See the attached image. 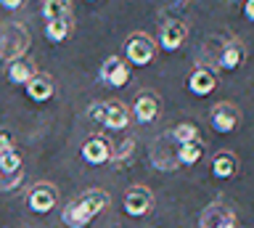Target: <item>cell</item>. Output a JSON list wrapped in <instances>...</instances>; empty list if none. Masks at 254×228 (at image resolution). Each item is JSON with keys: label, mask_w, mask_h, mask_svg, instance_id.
I'll use <instances>...</instances> for the list:
<instances>
[{"label": "cell", "mask_w": 254, "mask_h": 228, "mask_svg": "<svg viewBox=\"0 0 254 228\" xmlns=\"http://www.w3.org/2000/svg\"><path fill=\"white\" fill-rule=\"evenodd\" d=\"M109 194L103 188H90L82 196H77L74 202H69L61 212V220L69 228H85L87 223H93L103 210L109 207Z\"/></svg>", "instance_id": "1"}, {"label": "cell", "mask_w": 254, "mask_h": 228, "mask_svg": "<svg viewBox=\"0 0 254 228\" xmlns=\"http://www.w3.org/2000/svg\"><path fill=\"white\" fill-rule=\"evenodd\" d=\"M125 51H127V61L135 67H146L154 61V53H156V43L151 40L146 32H132L130 37L125 40Z\"/></svg>", "instance_id": "2"}, {"label": "cell", "mask_w": 254, "mask_h": 228, "mask_svg": "<svg viewBox=\"0 0 254 228\" xmlns=\"http://www.w3.org/2000/svg\"><path fill=\"white\" fill-rule=\"evenodd\" d=\"M90 117H95L103 128L109 130H122L130 122V112L122 101H109V104H95V109L90 112Z\"/></svg>", "instance_id": "3"}, {"label": "cell", "mask_w": 254, "mask_h": 228, "mask_svg": "<svg viewBox=\"0 0 254 228\" xmlns=\"http://www.w3.org/2000/svg\"><path fill=\"white\" fill-rule=\"evenodd\" d=\"M154 210V194L146 186H132L125 194V212L130 218H143Z\"/></svg>", "instance_id": "4"}, {"label": "cell", "mask_w": 254, "mask_h": 228, "mask_svg": "<svg viewBox=\"0 0 254 228\" xmlns=\"http://www.w3.org/2000/svg\"><path fill=\"white\" fill-rule=\"evenodd\" d=\"M27 204L32 212H40V215H45V212H51L56 204H59V188L53 183H37L32 186V191L27 196Z\"/></svg>", "instance_id": "5"}, {"label": "cell", "mask_w": 254, "mask_h": 228, "mask_svg": "<svg viewBox=\"0 0 254 228\" xmlns=\"http://www.w3.org/2000/svg\"><path fill=\"white\" fill-rule=\"evenodd\" d=\"M238 122H241V112L228 104V101H222L212 109V128L217 133H233L238 128Z\"/></svg>", "instance_id": "6"}, {"label": "cell", "mask_w": 254, "mask_h": 228, "mask_svg": "<svg viewBox=\"0 0 254 228\" xmlns=\"http://www.w3.org/2000/svg\"><path fill=\"white\" fill-rule=\"evenodd\" d=\"M132 112H135V120L143 122V125H148V122H154L159 112H162V101H159L156 93H151V90H143L138 98H135V104H132Z\"/></svg>", "instance_id": "7"}, {"label": "cell", "mask_w": 254, "mask_h": 228, "mask_svg": "<svg viewBox=\"0 0 254 228\" xmlns=\"http://www.w3.org/2000/svg\"><path fill=\"white\" fill-rule=\"evenodd\" d=\"M101 80L106 85H111V88H122V85L130 80V67H127L119 56H109L101 64Z\"/></svg>", "instance_id": "8"}, {"label": "cell", "mask_w": 254, "mask_h": 228, "mask_svg": "<svg viewBox=\"0 0 254 228\" xmlns=\"http://www.w3.org/2000/svg\"><path fill=\"white\" fill-rule=\"evenodd\" d=\"M82 159L90 164H103L109 159H114V152H111V144L103 136H90L82 144Z\"/></svg>", "instance_id": "9"}, {"label": "cell", "mask_w": 254, "mask_h": 228, "mask_svg": "<svg viewBox=\"0 0 254 228\" xmlns=\"http://www.w3.org/2000/svg\"><path fill=\"white\" fill-rule=\"evenodd\" d=\"M186 37H188V24L186 21L170 19V21H164L162 35H159V43H162L164 51H178L180 45L186 43Z\"/></svg>", "instance_id": "10"}, {"label": "cell", "mask_w": 254, "mask_h": 228, "mask_svg": "<svg viewBox=\"0 0 254 228\" xmlns=\"http://www.w3.org/2000/svg\"><path fill=\"white\" fill-rule=\"evenodd\" d=\"M217 88V75L212 72V69H206V67H196L193 72L188 75V90L193 93V96L198 98H204V96H209V93Z\"/></svg>", "instance_id": "11"}, {"label": "cell", "mask_w": 254, "mask_h": 228, "mask_svg": "<svg viewBox=\"0 0 254 228\" xmlns=\"http://www.w3.org/2000/svg\"><path fill=\"white\" fill-rule=\"evenodd\" d=\"M230 220H236L230 207H225L222 202H212V204H206L201 218H198V228H220V226L230 223Z\"/></svg>", "instance_id": "12"}, {"label": "cell", "mask_w": 254, "mask_h": 228, "mask_svg": "<svg viewBox=\"0 0 254 228\" xmlns=\"http://www.w3.org/2000/svg\"><path fill=\"white\" fill-rule=\"evenodd\" d=\"M244 59H246V48L238 40H230L222 45V51H220V56H217V64L220 69H228V72H233V69H238L244 64Z\"/></svg>", "instance_id": "13"}, {"label": "cell", "mask_w": 254, "mask_h": 228, "mask_svg": "<svg viewBox=\"0 0 254 228\" xmlns=\"http://www.w3.org/2000/svg\"><path fill=\"white\" fill-rule=\"evenodd\" d=\"M53 90H56L53 77H51V75H40V72L32 77L29 85H27V96H29L32 101H37V104H43V101L53 98Z\"/></svg>", "instance_id": "14"}, {"label": "cell", "mask_w": 254, "mask_h": 228, "mask_svg": "<svg viewBox=\"0 0 254 228\" xmlns=\"http://www.w3.org/2000/svg\"><path fill=\"white\" fill-rule=\"evenodd\" d=\"M35 75H37V72H35V64H32L29 59H24V56L8 64V80H11L13 85H24V88H27L29 80H32Z\"/></svg>", "instance_id": "15"}, {"label": "cell", "mask_w": 254, "mask_h": 228, "mask_svg": "<svg viewBox=\"0 0 254 228\" xmlns=\"http://www.w3.org/2000/svg\"><path fill=\"white\" fill-rule=\"evenodd\" d=\"M212 175L214 178H220V180H225V178H233L236 175V170H238V159L230 152H220V154H214V159H212Z\"/></svg>", "instance_id": "16"}, {"label": "cell", "mask_w": 254, "mask_h": 228, "mask_svg": "<svg viewBox=\"0 0 254 228\" xmlns=\"http://www.w3.org/2000/svg\"><path fill=\"white\" fill-rule=\"evenodd\" d=\"M204 156V144L201 141H193V144H183L178 146V154H175V162L178 164H196Z\"/></svg>", "instance_id": "17"}, {"label": "cell", "mask_w": 254, "mask_h": 228, "mask_svg": "<svg viewBox=\"0 0 254 228\" xmlns=\"http://www.w3.org/2000/svg\"><path fill=\"white\" fill-rule=\"evenodd\" d=\"M69 35H71V21L69 19H56V21H48L45 24V37L51 43H64Z\"/></svg>", "instance_id": "18"}, {"label": "cell", "mask_w": 254, "mask_h": 228, "mask_svg": "<svg viewBox=\"0 0 254 228\" xmlns=\"http://www.w3.org/2000/svg\"><path fill=\"white\" fill-rule=\"evenodd\" d=\"M69 0H45L43 3V16L48 21H56V19H69Z\"/></svg>", "instance_id": "19"}, {"label": "cell", "mask_w": 254, "mask_h": 228, "mask_svg": "<svg viewBox=\"0 0 254 228\" xmlns=\"http://www.w3.org/2000/svg\"><path fill=\"white\" fill-rule=\"evenodd\" d=\"M172 138L178 141V146H183V144H193V141H201L198 138V128L193 122H180L178 128L172 130Z\"/></svg>", "instance_id": "20"}, {"label": "cell", "mask_w": 254, "mask_h": 228, "mask_svg": "<svg viewBox=\"0 0 254 228\" xmlns=\"http://www.w3.org/2000/svg\"><path fill=\"white\" fill-rule=\"evenodd\" d=\"M19 170H21V154L16 152V149L0 154V172H3V175H13V172H19Z\"/></svg>", "instance_id": "21"}, {"label": "cell", "mask_w": 254, "mask_h": 228, "mask_svg": "<svg viewBox=\"0 0 254 228\" xmlns=\"http://www.w3.org/2000/svg\"><path fill=\"white\" fill-rule=\"evenodd\" d=\"M3 175V172H0ZM21 178H24V172H13V175H3V180H0V191H11L13 186H19L21 183Z\"/></svg>", "instance_id": "22"}, {"label": "cell", "mask_w": 254, "mask_h": 228, "mask_svg": "<svg viewBox=\"0 0 254 228\" xmlns=\"http://www.w3.org/2000/svg\"><path fill=\"white\" fill-rule=\"evenodd\" d=\"M11 149H13V138H11V133L0 130V154L11 152Z\"/></svg>", "instance_id": "23"}, {"label": "cell", "mask_w": 254, "mask_h": 228, "mask_svg": "<svg viewBox=\"0 0 254 228\" xmlns=\"http://www.w3.org/2000/svg\"><path fill=\"white\" fill-rule=\"evenodd\" d=\"M244 16L249 21H254V0H246L244 3Z\"/></svg>", "instance_id": "24"}, {"label": "cell", "mask_w": 254, "mask_h": 228, "mask_svg": "<svg viewBox=\"0 0 254 228\" xmlns=\"http://www.w3.org/2000/svg\"><path fill=\"white\" fill-rule=\"evenodd\" d=\"M0 5L8 11H13V8H21V0H0Z\"/></svg>", "instance_id": "25"}, {"label": "cell", "mask_w": 254, "mask_h": 228, "mask_svg": "<svg viewBox=\"0 0 254 228\" xmlns=\"http://www.w3.org/2000/svg\"><path fill=\"white\" fill-rule=\"evenodd\" d=\"M220 228H238V226H236V220H230V223H225V226H220Z\"/></svg>", "instance_id": "26"}]
</instances>
